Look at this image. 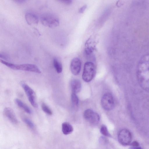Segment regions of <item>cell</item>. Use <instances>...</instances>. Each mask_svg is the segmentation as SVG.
<instances>
[{"label": "cell", "mask_w": 149, "mask_h": 149, "mask_svg": "<svg viewBox=\"0 0 149 149\" xmlns=\"http://www.w3.org/2000/svg\"><path fill=\"white\" fill-rule=\"evenodd\" d=\"M71 101L72 104L75 107L79 104V99L76 94L72 93L71 95Z\"/></svg>", "instance_id": "2e32d148"}, {"label": "cell", "mask_w": 149, "mask_h": 149, "mask_svg": "<svg viewBox=\"0 0 149 149\" xmlns=\"http://www.w3.org/2000/svg\"><path fill=\"white\" fill-rule=\"evenodd\" d=\"M40 21L43 25L49 28L56 27L59 24L58 17L52 13H47L43 14L40 17Z\"/></svg>", "instance_id": "7a4b0ae2"}, {"label": "cell", "mask_w": 149, "mask_h": 149, "mask_svg": "<svg viewBox=\"0 0 149 149\" xmlns=\"http://www.w3.org/2000/svg\"><path fill=\"white\" fill-rule=\"evenodd\" d=\"M42 108L45 113L49 115H52V112L50 108L45 103H43L41 105Z\"/></svg>", "instance_id": "ac0fdd59"}, {"label": "cell", "mask_w": 149, "mask_h": 149, "mask_svg": "<svg viewBox=\"0 0 149 149\" xmlns=\"http://www.w3.org/2000/svg\"><path fill=\"white\" fill-rule=\"evenodd\" d=\"M14 1L18 3L21 4L24 2L25 1L24 0H16Z\"/></svg>", "instance_id": "cb8c5ba5"}, {"label": "cell", "mask_w": 149, "mask_h": 149, "mask_svg": "<svg viewBox=\"0 0 149 149\" xmlns=\"http://www.w3.org/2000/svg\"><path fill=\"white\" fill-rule=\"evenodd\" d=\"M22 86L31 105L34 107L37 108L38 105L36 101L35 94L33 90L24 83H22Z\"/></svg>", "instance_id": "52a82bcc"}, {"label": "cell", "mask_w": 149, "mask_h": 149, "mask_svg": "<svg viewBox=\"0 0 149 149\" xmlns=\"http://www.w3.org/2000/svg\"><path fill=\"white\" fill-rule=\"evenodd\" d=\"M15 102L19 107L23 109L26 113L29 114L31 113V111L30 108L20 100L17 98L15 99Z\"/></svg>", "instance_id": "5bb4252c"}, {"label": "cell", "mask_w": 149, "mask_h": 149, "mask_svg": "<svg viewBox=\"0 0 149 149\" xmlns=\"http://www.w3.org/2000/svg\"><path fill=\"white\" fill-rule=\"evenodd\" d=\"M81 66V61L78 58H75L72 60L70 65L71 71L72 73L77 75L79 73Z\"/></svg>", "instance_id": "9c48e42d"}, {"label": "cell", "mask_w": 149, "mask_h": 149, "mask_svg": "<svg viewBox=\"0 0 149 149\" xmlns=\"http://www.w3.org/2000/svg\"><path fill=\"white\" fill-rule=\"evenodd\" d=\"M95 73V68L94 64L91 62H86L84 65L82 75L83 79L85 82H90L93 78Z\"/></svg>", "instance_id": "3957f363"}, {"label": "cell", "mask_w": 149, "mask_h": 149, "mask_svg": "<svg viewBox=\"0 0 149 149\" xmlns=\"http://www.w3.org/2000/svg\"><path fill=\"white\" fill-rule=\"evenodd\" d=\"M3 113L11 123L15 124L18 123V121L16 116L11 109L9 107L5 108L4 109Z\"/></svg>", "instance_id": "30bf717a"}, {"label": "cell", "mask_w": 149, "mask_h": 149, "mask_svg": "<svg viewBox=\"0 0 149 149\" xmlns=\"http://www.w3.org/2000/svg\"><path fill=\"white\" fill-rule=\"evenodd\" d=\"M118 140L119 143L123 146L130 144L132 140V134L128 130L123 129L118 133Z\"/></svg>", "instance_id": "277c9868"}, {"label": "cell", "mask_w": 149, "mask_h": 149, "mask_svg": "<svg viewBox=\"0 0 149 149\" xmlns=\"http://www.w3.org/2000/svg\"><path fill=\"white\" fill-rule=\"evenodd\" d=\"M62 132L65 135H67L71 133L73 130L72 126L68 122L63 123L62 124Z\"/></svg>", "instance_id": "4fadbf2b"}, {"label": "cell", "mask_w": 149, "mask_h": 149, "mask_svg": "<svg viewBox=\"0 0 149 149\" xmlns=\"http://www.w3.org/2000/svg\"><path fill=\"white\" fill-rule=\"evenodd\" d=\"M130 145L132 146H139V144L136 141H134L130 144Z\"/></svg>", "instance_id": "7402d4cb"}, {"label": "cell", "mask_w": 149, "mask_h": 149, "mask_svg": "<svg viewBox=\"0 0 149 149\" xmlns=\"http://www.w3.org/2000/svg\"><path fill=\"white\" fill-rule=\"evenodd\" d=\"M130 149H142L141 148L138 146H131Z\"/></svg>", "instance_id": "d4e9b609"}, {"label": "cell", "mask_w": 149, "mask_h": 149, "mask_svg": "<svg viewBox=\"0 0 149 149\" xmlns=\"http://www.w3.org/2000/svg\"><path fill=\"white\" fill-rule=\"evenodd\" d=\"M101 133L104 136L107 137H110L111 134L108 132L107 127L104 125H102L100 128Z\"/></svg>", "instance_id": "e0dca14e"}, {"label": "cell", "mask_w": 149, "mask_h": 149, "mask_svg": "<svg viewBox=\"0 0 149 149\" xmlns=\"http://www.w3.org/2000/svg\"><path fill=\"white\" fill-rule=\"evenodd\" d=\"M59 1L65 4L68 5L71 4L72 2V1L70 0H59Z\"/></svg>", "instance_id": "ffe728a7"}, {"label": "cell", "mask_w": 149, "mask_h": 149, "mask_svg": "<svg viewBox=\"0 0 149 149\" xmlns=\"http://www.w3.org/2000/svg\"><path fill=\"white\" fill-rule=\"evenodd\" d=\"M87 7V6L85 5L81 7L79 9V12L80 13H83Z\"/></svg>", "instance_id": "44dd1931"}, {"label": "cell", "mask_w": 149, "mask_h": 149, "mask_svg": "<svg viewBox=\"0 0 149 149\" xmlns=\"http://www.w3.org/2000/svg\"><path fill=\"white\" fill-rule=\"evenodd\" d=\"M25 18L26 22L29 25H37L38 22L37 16L32 13H26L25 15Z\"/></svg>", "instance_id": "8fae6325"}, {"label": "cell", "mask_w": 149, "mask_h": 149, "mask_svg": "<svg viewBox=\"0 0 149 149\" xmlns=\"http://www.w3.org/2000/svg\"><path fill=\"white\" fill-rule=\"evenodd\" d=\"M101 103L105 110L109 111L112 110L114 107V102L111 94L109 93L104 94L102 98Z\"/></svg>", "instance_id": "5b68a950"}, {"label": "cell", "mask_w": 149, "mask_h": 149, "mask_svg": "<svg viewBox=\"0 0 149 149\" xmlns=\"http://www.w3.org/2000/svg\"><path fill=\"white\" fill-rule=\"evenodd\" d=\"M0 58L4 59H7L8 58V57L5 54L0 53Z\"/></svg>", "instance_id": "603a6c76"}, {"label": "cell", "mask_w": 149, "mask_h": 149, "mask_svg": "<svg viewBox=\"0 0 149 149\" xmlns=\"http://www.w3.org/2000/svg\"><path fill=\"white\" fill-rule=\"evenodd\" d=\"M84 116L86 120L93 125H97L100 121V118L98 114L90 109L84 111Z\"/></svg>", "instance_id": "8992f818"}, {"label": "cell", "mask_w": 149, "mask_h": 149, "mask_svg": "<svg viewBox=\"0 0 149 149\" xmlns=\"http://www.w3.org/2000/svg\"><path fill=\"white\" fill-rule=\"evenodd\" d=\"M14 70L32 72L39 74L41 73L40 70L36 65L31 64H15Z\"/></svg>", "instance_id": "ba28073f"}, {"label": "cell", "mask_w": 149, "mask_h": 149, "mask_svg": "<svg viewBox=\"0 0 149 149\" xmlns=\"http://www.w3.org/2000/svg\"><path fill=\"white\" fill-rule=\"evenodd\" d=\"M22 120L24 122L31 128H33L34 125L31 121L27 118H24Z\"/></svg>", "instance_id": "d6986e66"}, {"label": "cell", "mask_w": 149, "mask_h": 149, "mask_svg": "<svg viewBox=\"0 0 149 149\" xmlns=\"http://www.w3.org/2000/svg\"><path fill=\"white\" fill-rule=\"evenodd\" d=\"M53 65L58 73H60L62 72L63 69L62 65L60 62L56 58H54L53 60Z\"/></svg>", "instance_id": "9a60e30c"}, {"label": "cell", "mask_w": 149, "mask_h": 149, "mask_svg": "<svg viewBox=\"0 0 149 149\" xmlns=\"http://www.w3.org/2000/svg\"><path fill=\"white\" fill-rule=\"evenodd\" d=\"M138 80L141 87L147 91L149 90V56L146 54L140 60L137 70Z\"/></svg>", "instance_id": "6da1fadb"}, {"label": "cell", "mask_w": 149, "mask_h": 149, "mask_svg": "<svg viewBox=\"0 0 149 149\" xmlns=\"http://www.w3.org/2000/svg\"><path fill=\"white\" fill-rule=\"evenodd\" d=\"M71 87L72 93L75 94L79 93L81 90V85L80 81L77 79H74L71 82Z\"/></svg>", "instance_id": "7c38bea8"}]
</instances>
